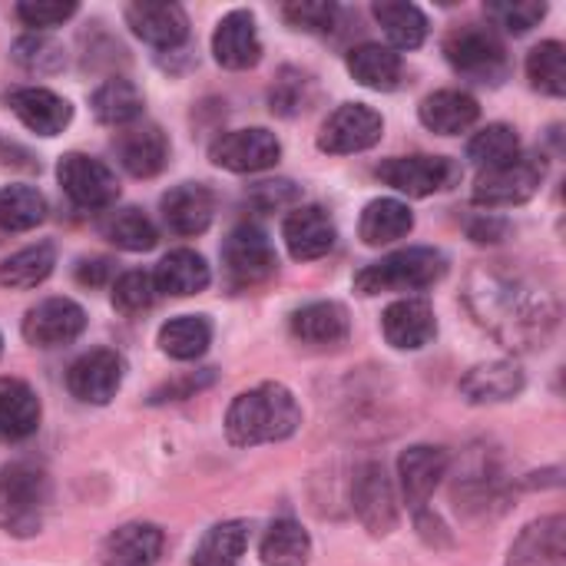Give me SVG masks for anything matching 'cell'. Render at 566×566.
Returning <instances> with one entry per match:
<instances>
[{
    "mask_svg": "<svg viewBox=\"0 0 566 566\" xmlns=\"http://www.w3.org/2000/svg\"><path fill=\"white\" fill-rule=\"evenodd\" d=\"M464 305L511 352L544 348L560 322L557 298L544 285L501 265H478L468 275Z\"/></svg>",
    "mask_w": 566,
    "mask_h": 566,
    "instance_id": "1",
    "label": "cell"
},
{
    "mask_svg": "<svg viewBox=\"0 0 566 566\" xmlns=\"http://www.w3.org/2000/svg\"><path fill=\"white\" fill-rule=\"evenodd\" d=\"M302 408L295 395L279 381H262L242 395L226 411V438L235 448L275 444L298 431Z\"/></svg>",
    "mask_w": 566,
    "mask_h": 566,
    "instance_id": "2",
    "label": "cell"
},
{
    "mask_svg": "<svg viewBox=\"0 0 566 566\" xmlns=\"http://www.w3.org/2000/svg\"><path fill=\"white\" fill-rule=\"evenodd\" d=\"M50 511V478L33 461H13L0 471V531L36 537Z\"/></svg>",
    "mask_w": 566,
    "mask_h": 566,
    "instance_id": "3",
    "label": "cell"
},
{
    "mask_svg": "<svg viewBox=\"0 0 566 566\" xmlns=\"http://www.w3.org/2000/svg\"><path fill=\"white\" fill-rule=\"evenodd\" d=\"M448 272V255L431 245H411L401 252L385 255L381 262L365 265L355 275L358 295H381V292H418L441 282Z\"/></svg>",
    "mask_w": 566,
    "mask_h": 566,
    "instance_id": "4",
    "label": "cell"
},
{
    "mask_svg": "<svg viewBox=\"0 0 566 566\" xmlns=\"http://www.w3.org/2000/svg\"><path fill=\"white\" fill-rule=\"evenodd\" d=\"M444 56L461 76H468L474 83H501L511 66L504 40L484 23L454 27L444 36Z\"/></svg>",
    "mask_w": 566,
    "mask_h": 566,
    "instance_id": "5",
    "label": "cell"
},
{
    "mask_svg": "<svg viewBox=\"0 0 566 566\" xmlns=\"http://www.w3.org/2000/svg\"><path fill=\"white\" fill-rule=\"evenodd\" d=\"M547 176V159L537 153H521L517 159H511L507 166L497 169H484L474 182L471 202L481 209H507V206H521L527 199H534V192L541 189Z\"/></svg>",
    "mask_w": 566,
    "mask_h": 566,
    "instance_id": "6",
    "label": "cell"
},
{
    "mask_svg": "<svg viewBox=\"0 0 566 566\" xmlns=\"http://www.w3.org/2000/svg\"><path fill=\"white\" fill-rule=\"evenodd\" d=\"M375 176L405 196L424 199V196L454 189L464 172H461V163L448 156H395V159L378 163Z\"/></svg>",
    "mask_w": 566,
    "mask_h": 566,
    "instance_id": "7",
    "label": "cell"
},
{
    "mask_svg": "<svg viewBox=\"0 0 566 566\" xmlns=\"http://www.w3.org/2000/svg\"><path fill=\"white\" fill-rule=\"evenodd\" d=\"M56 179H60V189L66 192V199L76 209H86V212L109 209L116 202V196H119L116 172L103 159L86 156V153H66V156H60Z\"/></svg>",
    "mask_w": 566,
    "mask_h": 566,
    "instance_id": "8",
    "label": "cell"
},
{
    "mask_svg": "<svg viewBox=\"0 0 566 566\" xmlns=\"http://www.w3.org/2000/svg\"><path fill=\"white\" fill-rule=\"evenodd\" d=\"M222 265H226L229 282L235 289H245V285H259L269 275H275L279 255H275V245L269 242V235L259 226L242 222L222 242Z\"/></svg>",
    "mask_w": 566,
    "mask_h": 566,
    "instance_id": "9",
    "label": "cell"
},
{
    "mask_svg": "<svg viewBox=\"0 0 566 566\" xmlns=\"http://www.w3.org/2000/svg\"><path fill=\"white\" fill-rule=\"evenodd\" d=\"M352 507L371 537H388L398 527V497L385 464L365 461L352 481Z\"/></svg>",
    "mask_w": 566,
    "mask_h": 566,
    "instance_id": "10",
    "label": "cell"
},
{
    "mask_svg": "<svg viewBox=\"0 0 566 566\" xmlns=\"http://www.w3.org/2000/svg\"><path fill=\"white\" fill-rule=\"evenodd\" d=\"M385 133L381 113H375L368 103H342L318 133V149L332 156L365 153L371 149Z\"/></svg>",
    "mask_w": 566,
    "mask_h": 566,
    "instance_id": "11",
    "label": "cell"
},
{
    "mask_svg": "<svg viewBox=\"0 0 566 566\" xmlns=\"http://www.w3.org/2000/svg\"><path fill=\"white\" fill-rule=\"evenodd\" d=\"M279 156H282L279 136L262 126L229 129V133L216 136L209 146V159L229 172H262V169H272L279 163Z\"/></svg>",
    "mask_w": 566,
    "mask_h": 566,
    "instance_id": "12",
    "label": "cell"
},
{
    "mask_svg": "<svg viewBox=\"0 0 566 566\" xmlns=\"http://www.w3.org/2000/svg\"><path fill=\"white\" fill-rule=\"evenodd\" d=\"M123 358L109 348H93L80 355L66 371V388L83 405H109L123 385Z\"/></svg>",
    "mask_w": 566,
    "mask_h": 566,
    "instance_id": "13",
    "label": "cell"
},
{
    "mask_svg": "<svg viewBox=\"0 0 566 566\" xmlns=\"http://www.w3.org/2000/svg\"><path fill=\"white\" fill-rule=\"evenodd\" d=\"M86 312L73 298H43L23 318V338L33 348H60L83 335Z\"/></svg>",
    "mask_w": 566,
    "mask_h": 566,
    "instance_id": "14",
    "label": "cell"
},
{
    "mask_svg": "<svg viewBox=\"0 0 566 566\" xmlns=\"http://www.w3.org/2000/svg\"><path fill=\"white\" fill-rule=\"evenodd\" d=\"M448 468H451L448 451L444 448H434V444H415V448H408L398 458L401 494H405V504L415 514L418 511H428V501L438 491V484L448 478Z\"/></svg>",
    "mask_w": 566,
    "mask_h": 566,
    "instance_id": "15",
    "label": "cell"
},
{
    "mask_svg": "<svg viewBox=\"0 0 566 566\" xmlns=\"http://www.w3.org/2000/svg\"><path fill=\"white\" fill-rule=\"evenodd\" d=\"M113 153L129 176L153 179L169 163V139L156 123H133V126H123L116 133Z\"/></svg>",
    "mask_w": 566,
    "mask_h": 566,
    "instance_id": "16",
    "label": "cell"
},
{
    "mask_svg": "<svg viewBox=\"0 0 566 566\" xmlns=\"http://www.w3.org/2000/svg\"><path fill=\"white\" fill-rule=\"evenodd\" d=\"M126 23L143 43H149V46H156L163 53L179 50L189 40V17H186V10L179 3L136 0V3L126 7Z\"/></svg>",
    "mask_w": 566,
    "mask_h": 566,
    "instance_id": "17",
    "label": "cell"
},
{
    "mask_svg": "<svg viewBox=\"0 0 566 566\" xmlns=\"http://www.w3.org/2000/svg\"><path fill=\"white\" fill-rule=\"evenodd\" d=\"M282 239L295 262H315L332 252L338 229L322 206H298L282 222Z\"/></svg>",
    "mask_w": 566,
    "mask_h": 566,
    "instance_id": "18",
    "label": "cell"
},
{
    "mask_svg": "<svg viewBox=\"0 0 566 566\" xmlns=\"http://www.w3.org/2000/svg\"><path fill=\"white\" fill-rule=\"evenodd\" d=\"M216 63L226 70H252L262 60V40L252 10H229L212 33Z\"/></svg>",
    "mask_w": 566,
    "mask_h": 566,
    "instance_id": "19",
    "label": "cell"
},
{
    "mask_svg": "<svg viewBox=\"0 0 566 566\" xmlns=\"http://www.w3.org/2000/svg\"><path fill=\"white\" fill-rule=\"evenodd\" d=\"M163 222L176 235H202L216 219V192L206 182H179L163 196Z\"/></svg>",
    "mask_w": 566,
    "mask_h": 566,
    "instance_id": "20",
    "label": "cell"
},
{
    "mask_svg": "<svg viewBox=\"0 0 566 566\" xmlns=\"http://www.w3.org/2000/svg\"><path fill=\"white\" fill-rule=\"evenodd\" d=\"M381 328L391 348L398 352H418L424 345L434 342L438 335V322H434V308L424 298H401L391 302L381 315Z\"/></svg>",
    "mask_w": 566,
    "mask_h": 566,
    "instance_id": "21",
    "label": "cell"
},
{
    "mask_svg": "<svg viewBox=\"0 0 566 566\" xmlns=\"http://www.w3.org/2000/svg\"><path fill=\"white\" fill-rule=\"evenodd\" d=\"M7 103L17 113V119L36 136H56L73 119L70 99H63L60 93H53L46 86H20L7 96Z\"/></svg>",
    "mask_w": 566,
    "mask_h": 566,
    "instance_id": "22",
    "label": "cell"
},
{
    "mask_svg": "<svg viewBox=\"0 0 566 566\" xmlns=\"http://www.w3.org/2000/svg\"><path fill=\"white\" fill-rule=\"evenodd\" d=\"M507 566H566V517L551 514L521 531Z\"/></svg>",
    "mask_w": 566,
    "mask_h": 566,
    "instance_id": "23",
    "label": "cell"
},
{
    "mask_svg": "<svg viewBox=\"0 0 566 566\" xmlns=\"http://www.w3.org/2000/svg\"><path fill=\"white\" fill-rule=\"evenodd\" d=\"M163 531L156 524H123L116 527L103 547L99 564L103 566H156L163 557Z\"/></svg>",
    "mask_w": 566,
    "mask_h": 566,
    "instance_id": "24",
    "label": "cell"
},
{
    "mask_svg": "<svg viewBox=\"0 0 566 566\" xmlns=\"http://www.w3.org/2000/svg\"><path fill=\"white\" fill-rule=\"evenodd\" d=\"M524 391V371L517 361L497 358L488 365L471 368L461 378V395L471 405H497V401H511Z\"/></svg>",
    "mask_w": 566,
    "mask_h": 566,
    "instance_id": "25",
    "label": "cell"
},
{
    "mask_svg": "<svg viewBox=\"0 0 566 566\" xmlns=\"http://www.w3.org/2000/svg\"><path fill=\"white\" fill-rule=\"evenodd\" d=\"M418 116H421V123L431 133H438V136H458V133H468L478 123L481 106L464 90H438V93H431V96L421 99Z\"/></svg>",
    "mask_w": 566,
    "mask_h": 566,
    "instance_id": "26",
    "label": "cell"
},
{
    "mask_svg": "<svg viewBox=\"0 0 566 566\" xmlns=\"http://www.w3.org/2000/svg\"><path fill=\"white\" fill-rule=\"evenodd\" d=\"M292 335L302 342V345H342L352 332V322H348V312L345 305L338 302H312V305H302L298 312H292Z\"/></svg>",
    "mask_w": 566,
    "mask_h": 566,
    "instance_id": "27",
    "label": "cell"
},
{
    "mask_svg": "<svg viewBox=\"0 0 566 566\" xmlns=\"http://www.w3.org/2000/svg\"><path fill=\"white\" fill-rule=\"evenodd\" d=\"M40 428V398L20 378H0V438L27 441Z\"/></svg>",
    "mask_w": 566,
    "mask_h": 566,
    "instance_id": "28",
    "label": "cell"
},
{
    "mask_svg": "<svg viewBox=\"0 0 566 566\" xmlns=\"http://www.w3.org/2000/svg\"><path fill=\"white\" fill-rule=\"evenodd\" d=\"M156 289L166 292V295H199L206 292V285L212 282V272L206 265V259L192 249H172L159 265H156V275H153Z\"/></svg>",
    "mask_w": 566,
    "mask_h": 566,
    "instance_id": "29",
    "label": "cell"
},
{
    "mask_svg": "<svg viewBox=\"0 0 566 566\" xmlns=\"http://www.w3.org/2000/svg\"><path fill=\"white\" fill-rule=\"evenodd\" d=\"M348 73L355 76V83L378 90V93H388L401 83L405 63H401V53H395L391 46L361 43L348 53Z\"/></svg>",
    "mask_w": 566,
    "mask_h": 566,
    "instance_id": "30",
    "label": "cell"
},
{
    "mask_svg": "<svg viewBox=\"0 0 566 566\" xmlns=\"http://www.w3.org/2000/svg\"><path fill=\"white\" fill-rule=\"evenodd\" d=\"M415 229V216L401 199H371L361 212L358 235L365 245H388L405 239Z\"/></svg>",
    "mask_w": 566,
    "mask_h": 566,
    "instance_id": "31",
    "label": "cell"
},
{
    "mask_svg": "<svg viewBox=\"0 0 566 566\" xmlns=\"http://www.w3.org/2000/svg\"><path fill=\"white\" fill-rule=\"evenodd\" d=\"M259 557L265 566H308L312 557V537L308 531L292 521V517H279L269 524V531L262 534L259 544Z\"/></svg>",
    "mask_w": 566,
    "mask_h": 566,
    "instance_id": "32",
    "label": "cell"
},
{
    "mask_svg": "<svg viewBox=\"0 0 566 566\" xmlns=\"http://www.w3.org/2000/svg\"><path fill=\"white\" fill-rule=\"evenodd\" d=\"M53 265H56V245L53 242L27 245V249L7 255L0 262V285L13 289V292L36 289L40 282H46L53 275Z\"/></svg>",
    "mask_w": 566,
    "mask_h": 566,
    "instance_id": "33",
    "label": "cell"
},
{
    "mask_svg": "<svg viewBox=\"0 0 566 566\" xmlns=\"http://www.w3.org/2000/svg\"><path fill=\"white\" fill-rule=\"evenodd\" d=\"M375 20L385 27V36L391 40V50H418L428 40V17L421 7L405 0H378Z\"/></svg>",
    "mask_w": 566,
    "mask_h": 566,
    "instance_id": "34",
    "label": "cell"
},
{
    "mask_svg": "<svg viewBox=\"0 0 566 566\" xmlns=\"http://www.w3.org/2000/svg\"><path fill=\"white\" fill-rule=\"evenodd\" d=\"M90 106H93V116L106 126H133L143 116V93L136 90V83L113 76L93 90Z\"/></svg>",
    "mask_w": 566,
    "mask_h": 566,
    "instance_id": "35",
    "label": "cell"
},
{
    "mask_svg": "<svg viewBox=\"0 0 566 566\" xmlns=\"http://www.w3.org/2000/svg\"><path fill=\"white\" fill-rule=\"evenodd\" d=\"M99 235L109 239L123 252H149L159 242V232H156L153 219L143 209H136V206L109 209L99 219Z\"/></svg>",
    "mask_w": 566,
    "mask_h": 566,
    "instance_id": "36",
    "label": "cell"
},
{
    "mask_svg": "<svg viewBox=\"0 0 566 566\" xmlns=\"http://www.w3.org/2000/svg\"><path fill=\"white\" fill-rule=\"evenodd\" d=\"M212 345V322L206 315H179L159 328V348L176 361H196Z\"/></svg>",
    "mask_w": 566,
    "mask_h": 566,
    "instance_id": "37",
    "label": "cell"
},
{
    "mask_svg": "<svg viewBox=\"0 0 566 566\" xmlns=\"http://www.w3.org/2000/svg\"><path fill=\"white\" fill-rule=\"evenodd\" d=\"M249 551V524L245 521H226L216 524L196 547L192 566H239Z\"/></svg>",
    "mask_w": 566,
    "mask_h": 566,
    "instance_id": "38",
    "label": "cell"
},
{
    "mask_svg": "<svg viewBox=\"0 0 566 566\" xmlns=\"http://www.w3.org/2000/svg\"><path fill=\"white\" fill-rule=\"evenodd\" d=\"M46 219V199L33 186H3L0 189V229L30 232Z\"/></svg>",
    "mask_w": 566,
    "mask_h": 566,
    "instance_id": "39",
    "label": "cell"
},
{
    "mask_svg": "<svg viewBox=\"0 0 566 566\" xmlns=\"http://www.w3.org/2000/svg\"><path fill=\"white\" fill-rule=\"evenodd\" d=\"M521 156V136L514 126L507 123H491L484 126L471 143H468V159L484 172V169H497L507 166L511 159Z\"/></svg>",
    "mask_w": 566,
    "mask_h": 566,
    "instance_id": "40",
    "label": "cell"
},
{
    "mask_svg": "<svg viewBox=\"0 0 566 566\" xmlns=\"http://www.w3.org/2000/svg\"><path fill=\"white\" fill-rule=\"evenodd\" d=\"M527 80L547 96L566 93V46L560 40H544L527 53Z\"/></svg>",
    "mask_w": 566,
    "mask_h": 566,
    "instance_id": "41",
    "label": "cell"
},
{
    "mask_svg": "<svg viewBox=\"0 0 566 566\" xmlns=\"http://www.w3.org/2000/svg\"><path fill=\"white\" fill-rule=\"evenodd\" d=\"M312 96H315V80L298 66H282L269 90V106L275 116L289 119V116H298L302 109H308Z\"/></svg>",
    "mask_w": 566,
    "mask_h": 566,
    "instance_id": "42",
    "label": "cell"
},
{
    "mask_svg": "<svg viewBox=\"0 0 566 566\" xmlns=\"http://www.w3.org/2000/svg\"><path fill=\"white\" fill-rule=\"evenodd\" d=\"M10 56H13L17 66H23L27 73H36V76L56 73L66 63L63 46L53 36H46V33H27V36H20L13 43V53Z\"/></svg>",
    "mask_w": 566,
    "mask_h": 566,
    "instance_id": "43",
    "label": "cell"
},
{
    "mask_svg": "<svg viewBox=\"0 0 566 566\" xmlns=\"http://www.w3.org/2000/svg\"><path fill=\"white\" fill-rule=\"evenodd\" d=\"M484 10L494 20V27H501V30H507L514 36L534 30L547 17V3L544 0H491Z\"/></svg>",
    "mask_w": 566,
    "mask_h": 566,
    "instance_id": "44",
    "label": "cell"
},
{
    "mask_svg": "<svg viewBox=\"0 0 566 566\" xmlns=\"http://www.w3.org/2000/svg\"><path fill=\"white\" fill-rule=\"evenodd\" d=\"M159 289L153 282L149 272L143 269H133V272H123L113 285V305L123 312V315H136V312H146L153 302H156Z\"/></svg>",
    "mask_w": 566,
    "mask_h": 566,
    "instance_id": "45",
    "label": "cell"
},
{
    "mask_svg": "<svg viewBox=\"0 0 566 566\" xmlns=\"http://www.w3.org/2000/svg\"><path fill=\"white\" fill-rule=\"evenodd\" d=\"M282 17L289 20V27L305 30V33H332L335 20H338V7L325 3V0H298V3H285Z\"/></svg>",
    "mask_w": 566,
    "mask_h": 566,
    "instance_id": "46",
    "label": "cell"
},
{
    "mask_svg": "<svg viewBox=\"0 0 566 566\" xmlns=\"http://www.w3.org/2000/svg\"><path fill=\"white\" fill-rule=\"evenodd\" d=\"M302 199L298 186L289 182V179H269V182H255L249 192H245V202L259 212H275V209H285V206H295Z\"/></svg>",
    "mask_w": 566,
    "mask_h": 566,
    "instance_id": "47",
    "label": "cell"
},
{
    "mask_svg": "<svg viewBox=\"0 0 566 566\" xmlns=\"http://www.w3.org/2000/svg\"><path fill=\"white\" fill-rule=\"evenodd\" d=\"M80 7L73 0L66 3H17V17L27 23V27H36V30H50V27H60L63 20H70Z\"/></svg>",
    "mask_w": 566,
    "mask_h": 566,
    "instance_id": "48",
    "label": "cell"
},
{
    "mask_svg": "<svg viewBox=\"0 0 566 566\" xmlns=\"http://www.w3.org/2000/svg\"><path fill=\"white\" fill-rule=\"evenodd\" d=\"M109 272H113V262H109V259H80V265H76V282L96 289V285H103V282L109 279Z\"/></svg>",
    "mask_w": 566,
    "mask_h": 566,
    "instance_id": "49",
    "label": "cell"
},
{
    "mask_svg": "<svg viewBox=\"0 0 566 566\" xmlns=\"http://www.w3.org/2000/svg\"><path fill=\"white\" fill-rule=\"evenodd\" d=\"M212 378H196V375H189V378H182V381H172V385H166V388H159V391H153V405H159V401H182V398H189L192 391H199L202 385H209Z\"/></svg>",
    "mask_w": 566,
    "mask_h": 566,
    "instance_id": "50",
    "label": "cell"
},
{
    "mask_svg": "<svg viewBox=\"0 0 566 566\" xmlns=\"http://www.w3.org/2000/svg\"><path fill=\"white\" fill-rule=\"evenodd\" d=\"M415 517H418V531H421V537H424L431 547H448V544H451V537H448L444 524H441L431 511H418Z\"/></svg>",
    "mask_w": 566,
    "mask_h": 566,
    "instance_id": "51",
    "label": "cell"
},
{
    "mask_svg": "<svg viewBox=\"0 0 566 566\" xmlns=\"http://www.w3.org/2000/svg\"><path fill=\"white\" fill-rule=\"evenodd\" d=\"M471 239L474 242H481V245H488V242H501V235L507 232V226L501 222V219H494V216H484V219H478V222H471Z\"/></svg>",
    "mask_w": 566,
    "mask_h": 566,
    "instance_id": "52",
    "label": "cell"
},
{
    "mask_svg": "<svg viewBox=\"0 0 566 566\" xmlns=\"http://www.w3.org/2000/svg\"><path fill=\"white\" fill-rule=\"evenodd\" d=\"M0 355H3V338H0Z\"/></svg>",
    "mask_w": 566,
    "mask_h": 566,
    "instance_id": "53",
    "label": "cell"
}]
</instances>
